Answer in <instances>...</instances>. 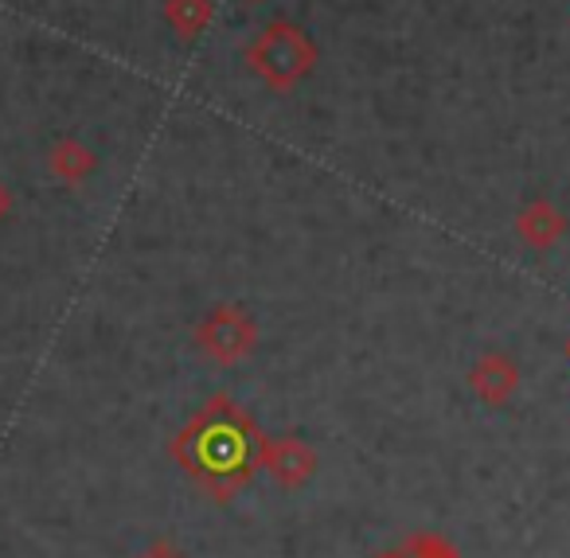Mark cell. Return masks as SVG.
Wrapping results in <instances>:
<instances>
[{
    "mask_svg": "<svg viewBox=\"0 0 570 558\" xmlns=\"http://www.w3.org/2000/svg\"><path fill=\"white\" fill-rule=\"evenodd\" d=\"M266 433L230 394H215L173 438V457L215 503H227L254 480Z\"/></svg>",
    "mask_w": 570,
    "mask_h": 558,
    "instance_id": "6da1fadb",
    "label": "cell"
},
{
    "mask_svg": "<svg viewBox=\"0 0 570 558\" xmlns=\"http://www.w3.org/2000/svg\"><path fill=\"white\" fill-rule=\"evenodd\" d=\"M250 59V71L258 79H266L274 90H289L294 82H302L305 75L317 63V51H313L309 36L294 25H269L258 40L246 51Z\"/></svg>",
    "mask_w": 570,
    "mask_h": 558,
    "instance_id": "7a4b0ae2",
    "label": "cell"
},
{
    "mask_svg": "<svg viewBox=\"0 0 570 558\" xmlns=\"http://www.w3.org/2000/svg\"><path fill=\"white\" fill-rule=\"evenodd\" d=\"M196 344L212 355L215 363H238L258 344V324L243 309H212L204 324L196 329Z\"/></svg>",
    "mask_w": 570,
    "mask_h": 558,
    "instance_id": "3957f363",
    "label": "cell"
},
{
    "mask_svg": "<svg viewBox=\"0 0 570 558\" xmlns=\"http://www.w3.org/2000/svg\"><path fill=\"white\" fill-rule=\"evenodd\" d=\"M258 469H266L277 488L294 492V488H305L313 480V472H317V453H313V446H305L302 438H266L262 441Z\"/></svg>",
    "mask_w": 570,
    "mask_h": 558,
    "instance_id": "277c9868",
    "label": "cell"
},
{
    "mask_svg": "<svg viewBox=\"0 0 570 558\" xmlns=\"http://www.w3.org/2000/svg\"><path fill=\"white\" fill-rule=\"evenodd\" d=\"M469 383H473L476 399L489 402L492 410H500L515 394V386H520V368H515L508 355L489 352V355H481V360L473 363V375H469Z\"/></svg>",
    "mask_w": 570,
    "mask_h": 558,
    "instance_id": "5b68a950",
    "label": "cell"
},
{
    "mask_svg": "<svg viewBox=\"0 0 570 558\" xmlns=\"http://www.w3.org/2000/svg\"><path fill=\"white\" fill-rule=\"evenodd\" d=\"M515 231H520L523 243L535 246V251H551V246L562 238V231H567V219H562V215L554 212L551 204L535 199V204L520 212V219H515Z\"/></svg>",
    "mask_w": 570,
    "mask_h": 558,
    "instance_id": "8992f818",
    "label": "cell"
},
{
    "mask_svg": "<svg viewBox=\"0 0 570 558\" xmlns=\"http://www.w3.org/2000/svg\"><path fill=\"white\" fill-rule=\"evenodd\" d=\"M51 173L63 176L67 184H79L87 173H95V153L79 141H59L51 149Z\"/></svg>",
    "mask_w": 570,
    "mask_h": 558,
    "instance_id": "52a82bcc",
    "label": "cell"
},
{
    "mask_svg": "<svg viewBox=\"0 0 570 558\" xmlns=\"http://www.w3.org/2000/svg\"><path fill=\"white\" fill-rule=\"evenodd\" d=\"M165 12L176 25V32L188 40V36H196L207 28V20H212V0H168Z\"/></svg>",
    "mask_w": 570,
    "mask_h": 558,
    "instance_id": "ba28073f",
    "label": "cell"
},
{
    "mask_svg": "<svg viewBox=\"0 0 570 558\" xmlns=\"http://www.w3.org/2000/svg\"><path fill=\"white\" fill-rule=\"evenodd\" d=\"M406 558H461V550L453 547L445 535H438V531H414V535H406V542L403 547Z\"/></svg>",
    "mask_w": 570,
    "mask_h": 558,
    "instance_id": "9c48e42d",
    "label": "cell"
},
{
    "mask_svg": "<svg viewBox=\"0 0 570 558\" xmlns=\"http://www.w3.org/2000/svg\"><path fill=\"white\" fill-rule=\"evenodd\" d=\"M137 558H184V550H180V547H173L168 539H160V542H153L149 550H141Z\"/></svg>",
    "mask_w": 570,
    "mask_h": 558,
    "instance_id": "30bf717a",
    "label": "cell"
},
{
    "mask_svg": "<svg viewBox=\"0 0 570 558\" xmlns=\"http://www.w3.org/2000/svg\"><path fill=\"white\" fill-rule=\"evenodd\" d=\"M9 207H12V196H9V188H4V184H0V219H4V215H9Z\"/></svg>",
    "mask_w": 570,
    "mask_h": 558,
    "instance_id": "8fae6325",
    "label": "cell"
},
{
    "mask_svg": "<svg viewBox=\"0 0 570 558\" xmlns=\"http://www.w3.org/2000/svg\"><path fill=\"white\" fill-rule=\"evenodd\" d=\"M375 558H406L403 550H387V555H375Z\"/></svg>",
    "mask_w": 570,
    "mask_h": 558,
    "instance_id": "7c38bea8",
    "label": "cell"
},
{
    "mask_svg": "<svg viewBox=\"0 0 570 558\" xmlns=\"http://www.w3.org/2000/svg\"><path fill=\"white\" fill-rule=\"evenodd\" d=\"M567 355H570V344H567Z\"/></svg>",
    "mask_w": 570,
    "mask_h": 558,
    "instance_id": "4fadbf2b",
    "label": "cell"
}]
</instances>
